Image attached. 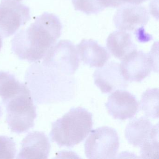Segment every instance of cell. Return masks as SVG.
Returning <instances> with one entry per match:
<instances>
[{"label":"cell","mask_w":159,"mask_h":159,"mask_svg":"<svg viewBox=\"0 0 159 159\" xmlns=\"http://www.w3.org/2000/svg\"><path fill=\"white\" fill-rule=\"evenodd\" d=\"M62 25L55 15L44 12L28 27L21 30L11 40V49L22 60H41L60 38Z\"/></svg>","instance_id":"obj_1"},{"label":"cell","mask_w":159,"mask_h":159,"mask_svg":"<svg viewBox=\"0 0 159 159\" xmlns=\"http://www.w3.org/2000/svg\"><path fill=\"white\" fill-rule=\"evenodd\" d=\"M93 125L91 112L82 107H73L52 123L50 135L59 147L72 148L86 138Z\"/></svg>","instance_id":"obj_2"},{"label":"cell","mask_w":159,"mask_h":159,"mask_svg":"<svg viewBox=\"0 0 159 159\" xmlns=\"http://www.w3.org/2000/svg\"><path fill=\"white\" fill-rule=\"evenodd\" d=\"M31 94L25 84L20 92L3 101L6 106L7 123L14 133H25L34 126L37 113Z\"/></svg>","instance_id":"obj_3"},{"label":"cell","mask_w":159,"mask_h":159,"mask_svg":"<svg viewBox=\"0 0 159 159\" xmlns=\"http://www.w3.org/2000/svg\"><path fill=\"white\" fill-rule=\"evenodd\" d=\"M84 144L86 157L89 159H113L120 146L117 131L108 126L92 130Z\"/></svg>","instance_id":"obj_4"},{"label":"cell","mask_w":159,"mask_h":159,"mask_svg":"<svg viewBox=\"0 0 159 159\" xmlns=\"http://www.w3.org/2000/svg\"><path fill=\"white\" fill-rule=\"evenodd\" d=\"M30 20L29 7L14 0H2L0 3V35L12 36Z\"/></svg>","instance_id":"obj_5"},{"label":"cell","mask_w":159,"mask_h":159,"mask_svg":"<svg viewBox=\"0 0 159 159\" xmlns=\"http://www.w3.org/2000/svg\"><path fill=\"white\" fill-rule=\"evenodd\" d=\"M42 59L67 75L73 74L80 65V58L76 47L68 40H62L55 44Z\"/></svg>","instance_id":"obj_6"},{"label":"cell","mask_w":159,"mask_h":159,"mask_svg":"<svg viewBox=\"0 0 159 159\" xmlns=\"http://www.w3.org/2000/svg\"><path fill=\"white\" fill-rule=\"evenodd\" d=\"M148 11L143 6L125 4L116 11L113 16V23L116 28L127 32L135 31L136 35L144 30L148 22Z\"/></svg>","instance_id":"obj_7"},{"label":"cell","mask_w":159,"mask_h":159,"mask_svg":"<svg viewBox=\"0 0 159 159\" xmlns=\"http://www.w3.org/2000/svg\"><path fill=\"white\" fill-rule=\"evenodd\" d=\"M120 69L125 80L140 82L149 75L153 66L148 54L136 50L122 59Z\"/></svg>","instance_id":"obj_8"},{"label":"cell","mask_w":159,"mask_h":159,"mask_svg":"<svg viewBox=\"0 0 159 159\" xmlns=\"http://www.w3.org/2000/svg\"><path fill=\"white\" fill-rule=\"evenodd\" d=\"M105 106L108 113L113 118L120 120L133 118L139 109L135 97L123 90L113 92L109 96Z\"/></svg>","instance_id":"obj_9"},{"label":"cell","mask_w":159,"mask_h":159,"mask_svg":"<svg viewBox=\"0 0 159 159\" xmlns=\"http://www.w3.org/2000/svg\"><path fill=\"white\" fill-rule=\"evenodd\" d=\"M95 84L104 93H109L128 86L127 81L122 76L120 65L115 62H109L98 68L93 73Z\"/></svg>","instance_id":"obj_10"},{"label":"cell","mask_w":159,"mask_h":159,"mask_svg":"<svg viewBox=\"0 0 159 159\" xmlns=\"http://www.w3.org/2000/svg\"><path fill=\"white\" fill-rule=\"evenodd\" d=\"M50 149L49 139L44 133L31 132L22 141L17 159H47Z\"/></svg>","instance_id":"obj_11"},{"label":"cell","mask_w":159,"mask_h":159,"mask_svg":"<svg viewBox=\"0 0 159 159\" xmlns=\"http://www.w3.org/2000/svg\"><path fill=\"white\" fill-rule=\"evenodd\" d=\"M157 135H159V124L152 125L146 117L133 119L125 128V138L134 147H140L148 139Z\"/></svg>","instance_id":"obj_12"},{"label":"cell","mask_w":159,"mask_h":159,"mask_svg":"<svg viewBox=\"0 0 159 159\" xmlns=\"http://www.w3.org/2000/svg\"><path fill=\"white\" fill-rule=\"evenodd\" d=\"M76 49L81 60L90 67H101L110 57L107 49L93 40L83 39Z\"/></svg>","instance_id":"obj_13"},{"label":"cell","mask_w":159,"mask_h":159,"mask_svg":"<svg viewBox=\"0 0 159 159\" xmlns=\"http://www.w3.org/2000/svg\"><path fill=\"white\" fill-rule=\"evenodd\" d=\"M107 46L110 52L120 60L137 49L131 33L120 30L110 34L107 39Z\"/></svg>","instance_id":"obj_14"},{"label":"cell","mask_w":159,"mask_h":159,"mask_svg":"<svg viewBox=\"0 0 159 159\" xmlns=\"http://www.w3.org/2000/svg\"><path fill=\"white\" fill-rule=\"evenodd\" d=\"M140 107L148 118H159V89H148L141 97Z\"/></svg>","instance_id":"obj_15"},{"label":"cell","mask_w":159,"mask_h":159,"mask_svg":"<svg viewBox=\"0 0 159 159\" xmlns=\"http://www.w3.org/2000/svg\"><path fill=\"white\" fill-rule=\"evenodd\" d=\"M72 2L76 11L86 15L97 14L105 9L98 0H72Z\"/></svg>","instance_id":"obj_16"},{"label":"cell","mask_w":159,"mask_h":159,"mask_svg":"<svg viewBox=\"0 0 159 159\" xmlns=\"http://www.w3.org/2000/svg\"><path fill=\"white\" fill-rule=\"evenodd\" d=\"M140 148L141 158L159 159V135L148 139Z\"/></svg>","instance_id":"obj_17"},{"label":"cell","mask_w":159,"mask_h":159,"mask_svg":"<svg viewBox=\"0 0 159 159\" xmlns=\"http://www.w3.org/2000/svg\"><path fill=\"white\" fill-rule=\"evenodd\" d=\"M16 154L14 140L9 137L0 136V159H14Z\"/></svg>","instance_id":"obj_18"},{"label":"cell","mask_w":159,"mask_h":159,"mask_svg":"<svg viewBox=\"0 0 159 159\" xmlns=\"http://www.w3.org/2000/svg\"><path fill=\"white\" fill-rule=\"evenodd\" d=\"M104 8H117L124 4L139 5L147 0H99Z\"/></svg>","instance_id":"obj_19"},{"label":"cell","mask_w":159,"mask_h":159,"mask_svg":"<svg viewBox=\"0 0 159 159\" xmlns=\"http://www.w3.org/2000/svg\"><path fill=\"white\" fill-rule=\"evenodd\" d=\"M2 44H3V43H2V38L0 35V51H1V49L2 47Z\"/></svg>","instance_id":"obj_20"},{"label":"cell","mask_w":159,"mask_h":159,"mask_svg":"<svg viewBox=\"0 0 159 159\" xmlns=\"http://www.w3.org/2000/svg\"><path fill=\"white\" fill-rule=\"evenodd\" d=\"M2 114V109H1V107H0V117H1V115Z\"/></svg>","instance_id":"obj_21"},{"label":"cell","mask_w":159,"mask_h":159,"mask_svg":"<svg viewBox=\"0 0 159 159\" xmlns=\"http://www.w3.org/2000/svg\"><path fill=\"white\" fill-rule=\"evenodd\" d=\"M14 1H16L20 2L21 1H22V0H14Z\"/></svg>","instance_id":"obj_22"}]
</instances>
